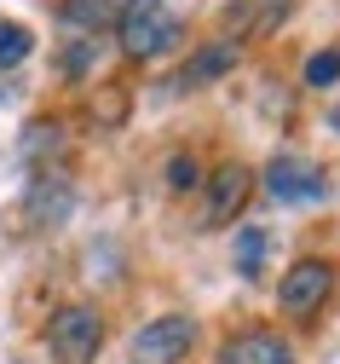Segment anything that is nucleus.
Masks as SVG:
<instances>
[{
  "mask_svg": "<svg viewBox=\"0 0 340 364\" xmlns=\"http://www.w3.org/2000/svg\"><path fill=\"white\" fill-rule=\"evenodd\" d=\"M29 53H35V35L23 23H12V18H0V70H18Z\"/></svg>",
  "mask_w": 340,
  "mask_h": 364,
  "instance_id": "nucleus-14",
  "label": "nucleus"
},
{
  "mask_svg": "<svg viewBox=\"0 0 340 364\" xmlns=\"http://www.w3.org/2000/svg\"><path fill=\"white\" fill-rule=\"evenodd\" d=\"M75 208V186H70V173L64 168H40L29 179V197H23V220H29V232H46V225H64Z\"/></svg>",
  "mask_w": 340,
  "mask_h": 364,
  "instance_id": "nucleus-6",
  "label": "nucleus"
},
{
  "mask_svg": "<svg viewBox=\"0 0 340 364\" xmlns=\"http://www.w3.org/2000/svg\"><path fill=\"white\" fill-rule=\"evenodd\" d=\"M127 6H133V0H70L64 18H70V23H81V29H99V23H116Z\"/></svg>",
  "mask_w": 340,
  "mask_h": 364,
  "instance_id": "nucleus-12",
  "label": "nucleus"
},
{
  "mask_svg": "<svg viewBox=\"0 0 340 364\" xmlns=\"http://www.w3.org/2000/svg\"><path fill=\"white\" fill-rule=\"evenodd\" d=\"M288 12H295V0H242V6L231 12V29L225 35H236V41L242 35H271Z\"/></svg>",
  "mask_w": 340,
  "mask_h": 364,
  "instance_id": "nucleus-11",
  "label": "nucleus"
},
{
  "mask_svg": "<svg viewBox=\"0 0 340 364\" xmlns=\"http://www.w3.org/2000/svg\"><path fill=\"white\" fill-rule=\"evenodd\" d=\"M236 58H242V41H236V35H214V41H202V47L179 64L173 81H179V87H214L219 75L236 70Z\"/></svg>",
  "mask_w": 340,
  "mask_h": 364,
  "instance_id": "nucleus-8",
  "label": "nucleus"
},
{
  "mask_svg": "<svg viewBox=\"0 0 340 364\" xmlns=\"http://www.w3.org/2000/svg\"><path fill=\"white\" fill-rule=\"evenodd\" d=\"M334 81H340V47L312 53V58H306V87H312V93H329Z\"/></svg>",
  "mask_w": 340,
  "mask_h": 364,
  "instance_id": "nucleus-15",
  "label": "nucleus"
},
{
  "mask_svg": "<svg viewBox=\"0 0 340 364\" xmlns=\"http://www.w3.org/2000/svg\"><path fill=\"white\" fill-rule=\"evenodd\" d=\"M87 64H92V41H75V47L64 53V70L70 75H87Z\"/></svg>",
  "mask_w": 340,
  "mask_h": 364,
  "instance_id": "nucleus-17",
  "label": "nucleus"
},
{
  "mask_svg": "<svg viewBox=\"0 0 340 364\" xmlns=\"http://www.w3.org/2000/svg\"><path fill=\"white\" fill-rule=\"evenodd\" d=\"M116 41L127 58H162L185 41V23L168 0H133V6L116 18Z\"/></svg>",
  "mask_w": 340,
  "mask_h": 364,
  "instance_id": "nucleus-1",
  "label": "nucleus"
},
{
  "mask_svg": "<svg viewBox=\"0 0 340 364\" xmlns=\"http://www.w3.org/2000/svg\"><path fill=\"white\" fill-rule=\"evenodd\" d=\"M329 127H340V110H334V122H329Z\"/></svg>",
  "mask_w": 340,
  "mask_h": 364,
  "instance_id": "nucleus-18",
  "label": "nucleus"
},
{
  "mask_svg": "<svg viewBox=\"0 0 340 364\" xmlns=\"http://www.w3.org/2000/svg\"><path fill=\"white\" fill-rule=\"evenodd\" d=\"M248 197H254V168H242V162H225V168H214L208 173V197H202V232H225V225L248 208Z\"/></svg>",
  "mask_w": 340,
  "mask_h": 364,
  "instance_id": "nucleus-4",
  "label": "nucleus"
},
{
  "mask_svg": "<svg viewBox=\"0 0 340 364\" xmlns=\"http://www.w3.org/2000/svg\"><path fill=\"white\" fill-rule=\"evenodd\" d=\"M265 191H271L277 203H317V197L329 191V173H323L317 162H300V156H277V162L265 168Z\"/></svg>",
  "mask_w": 340,
  "mask_h": 364,
  "instance_id": "nucleus-7",
  "label": "nucleus"
},
{
  "mask_svg": "<svg viewBox=\"0 0 340 364\" xmlns=\"http://www.w3.org/2000/svg\"><path fill=\"white\" fill-rule=\"evenodd\" d=\"M231 260H236L242 278H260V266H265V232H260V225H242V232H236Z\"/></svg>",
  "mask_w": 340,
  "mask_h": 364,
  "instance_id": "nucleus-13",
  "label": "nucleus"
},
{
  "mask_svg": "<svg viewBox=\"0 0 340 364\" xmlns=\"http://www.w3.org/2000/svg\"><path fill=\"white\" fill-rule=\"evenodd\" d=\"M18 151H23V162H29L35 173H40V168H58V156L70 151V133H64L58 116H35V122L23 127V145H18Z\"/></svg>",
  "mask_w": 340,
  "mask_h": 364,
  "instance_id": "nucleus-10",
  "label": "nucleus"
},
{
  "mask_svg": "<svg viewBox=\"0 0 340 364\" xmlns=\"http://www.w3.org/2000/svg\"><path fill=\"white\" fill-rule=\"evenodd\" d=\"M190 347H197V318H185V312H162L133 336L138 364H185Z\"/></svg>",
  "mask_w": 340,
  "mask_h": 364,
  "instance_id": "nucleus-5",
  "label": "nucleus"
},
{
  "mask_svg": "<svg viewBox=\"0 0 340 364\" xmlns=\"http://www.w3.org/2000/svg\"><path fill=\"white\" fill-rule=\"evenodd\" d=\"M104 341V318L92 306H58L53 324H46V347H53L58 364H92Z\"/></svg>",
  "mask_w": 340,
  "mask_h": 364,
  "instance_id": "nucleus-3",
  "label": "nucleus"
},
{
  "mask_svg": "<svg viewBox=\"0 0 340 364\" xmlns=\"http://www.w3.org/2000/svg\"><path fill=\"white\" fill-rule=\"evenodd\" d=\"M334 295V260H323V255H306V260H295L283 272V284H277V306L288 312V318H317V306Z\"/></svg>",
  "mask_w": 340,
  "mask_h": 364,
  "instance_id": "nucleus-2",
  "label": "nucleus"
},
{
  "mask_svg": "<svg viewBox=\"0 0 340 364\" xmlns=\"http://www.w3.org/2000/svg\"><path fill=\"white\" fill-rule=\"evenodd\" d=\"M190 186H202V168H197V156H168V191H190Z\"/></svg>",
  "mask_w": 340,
  "mask_h": 364,
  "instance_id": "nucleus-16",
  "label": "nucleus"
},
{
  "mask_svg": "<svg viewBox=\"0 0 340 364\" xmlns=\"http://www.w3.org/2000/svg\"><path fill=\"white\" fill-rule=\"evenodd\" d=\"M219 364H295V347L277 330H236L219 347Z\"/></svg>",
  "mask_w": 340,
  "mask_h": 364,
  "instance_id": "nucleus-9",
  "label": "nucleus"
}]
</instances>
